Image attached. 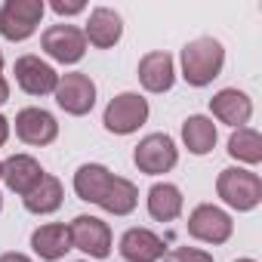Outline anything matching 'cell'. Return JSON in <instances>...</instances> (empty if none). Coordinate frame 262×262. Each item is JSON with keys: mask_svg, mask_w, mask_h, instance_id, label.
<instances>
[{"mask_svg": "<svg viewBox=\"0 0 262 262\" xmlns=\"http://www.w3.org/2000/svg\"><path fill=\"white\" fill-rule=\"evenodd\" d=\"M222 65H225V50L216 37H198V40L185 43V50H182V77L191 86L213 83V77H219Z\"/></svg>", "mask_w": 262, "mask_h": 262, "instance_id": "6da1fadb", "label": "cell"}, {"mask_svg": "<svg viewBox=\"0 0 262 262\" xmlns=\"http://www.w3.org/2000/svg\"><path fill=\"white\" fill-rule=\"evenodd\" d=\"M216 191H219V198L228 207H234V210H253L262 201V179L256 173H250V170L228 167V170L219 173Z\"/></svg>", "mask_w": 262, "mask_h": 262, "instance_id": "7a4b0ae2", "label": "cell"}, {"mask_svg": "<svg viewBox=\"0 0 262 262\" xmlns=\"http://www.w3.org/2000/svg\"><path fill=\"white\" fill-rule=\"evenodd\" d=\"M148 120V102L139 96V93H120L108 102L105 108V129L108 133H117V136H126V133H136V129Z\"/></svg>", "mask_w": 262, "mask_h": 262, "instance_id": "3957f363", "label": "cell"}, {"mask_svg": "<svg viewBox=\"0 0 262 262\" xmlns=\"http://www.w3.org/2000/svg\"><path fill=\"white\" fill-rule=\"evenodd\" d=\"M43 0H7L0 10V34L7 40H25L43 19Z\"/></svg>", "mask_w": 262, "mask_h": 262, "instance_id": "277c9868", "label": "cell"}, {"mask_svg": "<svg viewBox=\"0 0 262 262\" xmlns=\"http://www.w3.org/2000/svg\"><path fill=\"white\" fill-rule=\"evenodd\" d=\"M133 161H136V167H139L142 173L158 176V173H167V170L176 167L179 151H176V142H173L170 136H164V133H151V136H145V139L136 145Z\"/></svg>", "mask_w": 262, "mask_h": 262, "instance_id": "5b68a950", "label": "cell"}, {"mask_svg": "<svg viewBox=\"0 0 262 262\" xmlns=\"http://www.w3.org/2000/svg\"><path fill=\"white\" fill-rule=\"evenodd\" d=\"M56 102H59V108H65L68 114L80 117V114L93 111V105H96V83H93L83 71L62 74L59 83H56Z\"/></svg>", "mask_w": 262, "mask_h": 262, "instance_id": "8992f818", "label": "cell"}, {"mask_svg": "<svg viewBox=\"0 0 262 262\" xmlns=\"http://www.w3.org/2000/svg\"><path fill=\"white\" fill-rule=\"evenodd\" d=\"M40 43H43V53L53 56L62 65H74L86 53V37L74 25H53V28H47L43 37H40Z\"/></svg>", "mask_w": 262, "mask_h": 262, "instance_id": "52a82bcc", "label": "cell"}, {"mask_svg": "<svg viewBox=\"0 0 262 262\" xmlns=\"http://www.w3.org/2000/svg\"><path fill=\"white\" fill-rule=\"evenodd\" d=\"M188 234L204 244H225L231 237V216L213 204H201L188 216Z\"/></svg>", "mask_w": 262, "mask_h": 262, "instance_id": "ba28073f", "label": "cell"}, {"mask_svg": "<svg viewBox=\"0 0 262 262\" xmlns=\"http://www.w3.org/2000/svg\"><path fill=\"white\" fill-rule=\"evenodd\" d=\"M68 234H71V247H77L96 259H105L111 253V228L96 216H77L68 225Z\"/></svg>", "mask_w": 262, "mask_h": 262, "instance_id": "9c48e42d", "label": "cell"}, {"mask_svg": "<svg viewBox=\"0 0 262 262\" xmlns=\"http://www.w3.org/2000/svg\"><path fill=\"white\" fill-rule=\"evenodd\" d=\"M16 136L28 145H50L59 136V123L43 108H22L16 114Z\"/></svg>", "mask_w": 262, "mask_h": 262, "instance_id": "30bf717a", "label": "cell"}, {"mask_svg": "<svg viewBox=\"0 0 262 262\" xmlns=\"http://www.w3.org/2000/svg\"><path fill=\"white\" fill-rule=\"evenodd\" d=\"M16 83L31 96H47V93H56L59 74L53 71V65L40 62L37 56H22L16 59Z\"/></svg>", "mask_w": 262, "mask_h": 262, "instance_id": "8fae6325", "label": "cell"}, {"mask_svg": "<svg viewBox=\"0 0 262 262\" xmlns=\"http://www.w3.org/2000/svg\"><path fill=\"white\" fill-rule=\"evenodd\" d=\"M139 80L148 93H167L176 80V68H173V56L170 53H148L139 62Z\"/></svg>", "mask_w": 262, "mask_h": 262, "instance_id": "7c38bea8", "label": "cell"}, {"mask_svg": "<svg viewBox=\"0 0 262 262\" xmlns=\"http://www.w3.org/2000/svg\"><path fill=\"white\" fill-rule=\"evenodd\" d=\"M210 111H213L222 123L241 129V126L250 120V114H253V102H250V96L241 93V90H219V93L210 99Z\"/></svg>", "mask_w": 262, "mask_h": 262, "instance_id": "4fadbf2b", "label": "cell"}, {"mask_svg": "<svg viewBox=\"0 0 262 262\" xmlns=\"http://www.w3.org/2000/svg\"><path fill=\"white\" fill-rule=\"evenodd\" d=\"M120 253L126 262H158L164 256V241L148 228H129L120 237Z\"/></svg>", "mask_w": 262, "mask_h": 262, "instance_id": "5bb4252c", "label": "cell"}, {"mask_svg": "<svg viewBox=\"0 0 262 262\" xmlns=\"http://www.w3.org/2000/svg\"><path fill=\"white\" fill-rule=\"evenodd\" d=\"M120 34H123V22H120V16H117L114 10L96 7V10L90 13V22H86L83 37H86L93 47L108 50V47H114V43L120 40Z\"/></svg>", "mask_w": 262, "mask_h": 262, "instance_id": "9a60e30c", "label": "cell"}, {"mask_svg": "<svg viewBox=\"0 0 262 262\" xmlns=\"http://www.w3.org/2000/svg\"><path fill=\"white\" fill-rule=\"evenodd\" d=\"M40 176H43V170H40V164L31 155H13L4 164V182H7V188L16 191V194H22V198L40 182Z\"/></svg>", "mask_w": 262, "mask_h": 262, "instance_id": "2e32d148", "label": "cell"}, {"mask_svg": "<svg viewBox=\"0 0 262 262\" xmlns=\"http://www.w3.org/2000/svg\"><path fill=\"white\" fill-rule=\"evenodd\" d=\"M31 247L40 259L47 262H56L62 259L68 250H71V234H68V225L62 222H50V225H40L34 234H31Z\"/></svg>", "mask_w": 262, "mask_h": 262, "instance_id": "e0dca14e", "label": "cell"}, {"mask_svg": "<svg viewBox=\"0 0 262 262\" xmlns=\"http://www.w3.org/2000/svg\"><path fill=\"white\" fill-rule=\"evenodd\" d=\"M111 173L102 167V164H83L77 173H74V191L80 201H90V204H102L108 185H111Z\"/></svg>", "mask_w": 262, "mask_h": 262, "instance_id": "ac0fdd59", "label": "cell"}, {"mask_svg": "<svg viewBox=\"0 0 262 262\" xmlns=\"http://www.w3.org/2000/svg\"><path fill=\"white\" fill-rule=\"evenodd\" d=\"M62 182L56 179V176H40V182L25 194V207L31 210V213H37V216H43V213H56L59 207H62Z\"/></svg>", "mask_w": 262, "mask_h": 262, "instance_id": "d6986e66", "label": "cell"}, {"mask_svg": "<svg viewBox=\"0 0 262 262\" xmlns=\"http://www.w3.org/2000/svg\"><path fill=\"white\" fill-rule=\"evenodd\" d=\"M148 213L158 222H173L182 213V191L170 182H158L148 191Z\"/></svg>", "mask_w": 262, "mask_h": 262, "instance_id": "ffe728a7", "label": "cell"}, {"mask_svg": "<svg viewBox=\"0 0 262 262\" xmlns=\"http://www.w3.org/2000/svg\"><path fill=\"white\" fill-rule=\"evenodd\" d=\"M182 139H185V148L191 155H207L216 145V123L204 114H191L182 123Z\"/></svg>", "mask_w": 262, "mask_h": 262, "instance_id": "44dd1931", "label": "cell"}, {"mask_svg": "<svg viewBox=\"0 0 262 262\" xmlns=\"http://www.w3.org/2000/svg\"><path fill=\"white\" fill-rule=\"evenodd\" d=\"M136 201H139L136 185L129 182V179L114 176L99 207H102V210H108V213H114V216H126V213H133V210H136Z\"/></svg>", "mask_w": 262, "mask_h": 262, "instance_id": "7402d4cb", "label": "cell"}, {"mask_svg": "<svg viewBox=\"0 0 262 262\" xmlns=\"http://www.w3.org/2000/svg\"><path fill=\"white\" fill-rule=\"evenodd\" d=\"M228 155L244 161V164H259L262 161V136L250 126H241L228 139Z\"/></svg>", "mask_w": 262, "mask_h": 262, "instance_id": "603a6c76", "label": "cell"}, {"mask_svg": "<svg viewBox=\"0 0 262 262\" xmlns=\"http://www.w3.org/2000/svg\"><path fill=\"white\" fill-rule=\"evenodd\" d=\"M164 262H213V256L194 247H176L170 256H164Z\"/></svg>", "mask_w": 262, "mask_h": 262, "instance_id": "cb8c5ba5", "label": "cell"}, {"mask_svg": "<svg viewBox=\"0 0 262 262\" xmlns=\"http://www.w3.org/2000/svg\"><path fill=\"white\" fill-rule=\"evenodd\" d=\"M53 10H56L59 16H77V13H83L86 7L80 4V0H74V4H65V0H53Z\"/></svg>", "mask_w": 262, "mask_h": 262, "instance_id": "d4e9b609", "label": "cell"}, {"mask_svg": "<svg viewBox=\"0 0 262 262\" xmlns=\"http://www.w3.org/2000/svg\"><path fill=\"white\" fill-rule=\"evenodd\" d=\"M0 262H31V259L22 256V253H4V256H0Z\"/></svg>", "mask_w": 262, "mask_h": 262, "instance_id": "484cf974", "label": "cell"}, {"mask_svg": "<svg viewBox=\"0 0 262 262\" xmlns=\"http://www.w3.org/2000/svg\"><path fill=\"white\" fill-rule=\"evenodd\" d=\"M7 136H10V120H7L4 114H0V145L7 142Z\"/></svg>", "mask_w": 262, "mask_h": 262, "instance_id": "4316f807", "label": "cell"}, {"mask_svg": "<svg viewBox=\"0 0 262 262\" xmlns=\"http://www.w3.org/2000/svg\"><path fill=\"white\" fill-rule=\"evenodd\" d=\"M7 99H10V83H7L4 77H0V105H4Z\"/></svg>", "mask_w": 262, "mask_h": 262, "instance_id": "83f0119b", "label": "cell"}, {"mask_svg": "<svg viewBox=\"0 0 262 262\" xmlns=\"http://www.w3.org/2000/svg\"><path fill=\"white\" fill-rule=\"evenodd\" d=\"M0 68H4V53H0Z\"/></svg>", "mask_w": 262, "mask_h": 262, "instance_id": "f1b7e54d", "label": "cell"}, {"mask_svg": "<svg viewBox=\"0 0 262 262\" xmlns=\"http://www.w3.org/2000/svg\"><path fill=\"white\" fill-rule=\"evenodd\" d=\"M0 179H4V164H0Z\"/></svg>", "mask_w": 262, "mask_h": 262, "instance_id": "f546056e", "label": "cell"}, {"mask_svg": "<svg viewBox=\"0 0 262 262\" xmlns=\"http://www.w3.org/2000/svg\"><path fill=\"white\" fill-rule=\"evenodd\" d=\"M237 262H253V259H237Z\"/></svg>", "mask_w": 262, "mask_h": 262, "instance_id": "4dcf8cb0", "label": "cell"}]
</instances>
